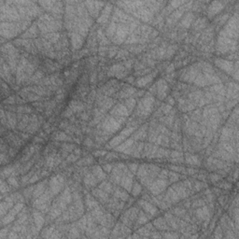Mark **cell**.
<instances>
[{
	"label": "cell",
	"mask_w": 239,
	"mask_h": 239,
	"mask_svg": "<svg viewBox=\"0 0 239 239\" xmlns=\"http://www.w3.org/2000/svg\"><path fill=\"white\" fill-rule=\"evenodd\" d=\"M29 20H23L22 22H2L1 23V36L6 39H11L19 33L24 31L30 25Z\"/></svg>",
	"instance_id": "cell-1"
},
{
	"label": "cell",
	"mask_w": 239,
	"mask_h": 239,
	"mask_svg": "<svg viewBox=\"0 0 239 239\" xmlns=\"http://www.w3.org/2000/svg\"><path fill=\"white\" fill-rule=\"evenodd\" d=\"M37 27L42 33L52 32L61 28V23L51 14H46L39 17L37 21Z\"/></svg>",
	"instance_id": "cell-2"
},
{
	"label": "cell",
	"mask_w": 239,
	"mask_h": 239,
	"mask_svg": "<svg viewBox=\"0 0 239 239\" xmlns=\"http://www.w3.org/2000/svg\"><path fill=\"white\" fill-rule=\"evenodd\" d=\"M103 127L108 133H114L121 127V122L118 121V119L107 118L103 123Z\"/></svg>",
	"instance_id": "cell-3"
},
{
	"label": "cell",
	"mask_w": 239,
	"mask_h": 239,
	"mask_svg": "<svg viewBox=\"0 0 239 239\" xmlns=\"http://www.w3.org/2000/svg\"><path fill=\"white\" fill-rule=\"evenodd\" d=\"M84 5H86V8H88L89 13L93 17H98L100 9L102 7L106 6V4L103 2H85Z\"/></svg>",
	"instance_id": "cell-4"
},
{
	"label": "cell",
	"mask_w": 239,
	"mask_h": 239,
	"mask_svg": "<svg viewBox=\"0 0 239 239\" xmlns=\"http://www.w3.org/2000/svg\"><path fill=\"white\" fill-rule=\"evenodd\" d=\"M223 2H213L209 5L208 7V16L209 18L214 17L217 13H219V11L223 8Z\"/></svg>",
	"instance_id": "cell-5"
},
{
	"label": "cell",
	"mask_w": 239,
	"mask_h": 239,
	"mask_svg": "<svg viewBox=\"0 0 239 239\" xmlns=\"http://www.w3.org/2000/svg\"><path fill=\"white\" fill-rule=\"evenodd\" d=\"M111 115L117 116V117H122V116H128V109L123 106V105H117L111 109Z\"/></svg>",
	"instance_id": "cell-6"
},
{
	"label": "cell",
	"mask_w": 239,
	"mask_h": 239,
	"mask_svg": "<svg viewBox=\"0 0 239 239\" xmlns=\"http://www.w3.org/2000/svg\"><path fill=\"white\" fill-rule=\"evenodd\" d=\"M22 207H23V205L18 204V205L15 206V207H14V208H13L8 214L7 213V217H3V219H2V223H3V225H4L5 223H8V222H9L11 221H12V219H14V216H15L19 211H20V209H21Z\"/></svg>",
	"instance_id": "cell-7"
},
{
	"label": "cell",
	"mask_w": 239,
	"mask_h": 239,
	"mask_svg": "<svg viewBox=\"0 0 239 239\" xmlns=\"http://www.w3.org/2000/svg\"><path fill=\"white\" fill-rule=\"evenodd\" d=\"M165 186H166L165 181H164V179H159V180L155 181V182L152 184V186L150 188V190L154 194H158V193H160L162 192V190H165Z\"/></svg>",
	"instance_id": "cell-8"
},
{
	"label": "cell",
	"mask_w": 239,
	"mask_h": 239,
	"mask_svg": "<svg viewBox=\"0 0 239 239\" xmlns=\"http://www.w3.org/2000/svg\"><path fill=\"white\" fill-rule=\"evenodd\" d=\"M63 182H64V180L60 177H56V178H52V181H51V189H52V192L54 194L57 193L60 190L61 186L63 185Z\"/></svg>",
	"instance_id": "cell-9"
},
{
	"label": "cell",
	"mask_w": 239,
	"mask_h": 239,
	"mask_svg": "<svg viewBox=\"0 0 239 239\" xmlns=\"http://www.w3.org/2000/svg\"><path fill=\"white\" fill-rule=\"evenodd\" d=\"M120 183L125 190H131V188H132V175L129 173V171H127V173H125L121 177V179Z\"/></svg>",
	"instance_id": "cell-10"
},
{
	"label": "cell",
	"mask_w": 239,
	"mask_h": 239,
	"mask_svg": "<svg viewBox=\"0 0 239 239\" xmlns=\"http://www.w3.org/2000/svg\"><path fill=\"white\" fill-rule=\"evenodd\" d=\"M111 11H112L111 4H106V8H104V11L102 12V15L98 19V23L102 24H106L108 17H109V15H110V13H111Z\"/></svg>",
	"instance_id": "cell-11"
},
{
	"label": "cell",
	"mask_w": 239,
	"mask_h": 239,
	"mask_svg": "<svg viewBox=\"0 0 239 239\" xmlns=\"http://www.w3.org/2000/svg\"><path fill=\"white\" fill-rule=\"evenodd\" d=\"M93 194L96 197L99 201H101V202H103V203H106L107 201H108V194H107V193L106 192H104L103 190H101V189H99V190H93Z\"/></svg>",
	"instance_id": "cell-12"
},
{
	"label": "cell",
	"mask_w": 239,
	"mask_h": 239,
	"mask_svg": "<svg viewBox=\"0 0 239 239\" xmlns=\"http://www.w3.org/2000/svg\"><path fill=\"white\" fill-rule=\"evenodd\" d=\"M37 32H39V30H37V24H34L29 29L26 30V32L22 36V39H24L25 37H34L37 35Z\"/></svg>",
	"instance_id": "cell-13"
},
{
	"label": "cell",
	"mask_w": 239,
	"mask_h": 239,
	"mask_svg": "<svg viewBox=\"0 0 239 239\" xmlns=\"http://www.w3.org/2000/svg\"><path fill=\"white\" fill-rule=\"evenodd\" d=\"M84 182H85V184L87 185V186L93 187V186H94L95 184L98 182V180H97L96 178H95L94 175L88 174L87 176L85 177V178H84Z\"/></svg>",
	"instance_id": "cell-14"
},
{
	"label": "cell",
	"mask_w": 239,
	"mask_h": 239,
	"mask_svg": "<svg viewBox=\"0 0 239 239\" xmlns=\"http://www.w3.org/2000/svg\"><path fill=\"white\" fill-rule=\"evenodd\" d=\"M60 39V34L59 33H50L45 36V40L49 41V43H55L58 41Z\"/></svg>",
	"instance_id": "cell-15"
},
{
	"label": "cell",
	"mask_w": 239,
	"mask_h": 239,
	"mask_svg": "<svg viewBox=\"0 0 239 239\" xmlns=\"http://www.w3.org/2000/svg\"><path fill=\"white\" fill-rule=\"evenodd\" d=\"M104 170H102L99 166H94L93 169V175L95 176V178H97V180H103L106 178V175L103 172Z\"/></svg>",
	"instance_id": "cell-16"
},
{
	"label": "cell",
	"mask_w": 239,
	"mask_h": 239,
	"mask_svg": "<svg viewBox=\"0 0 239 239\" xmlns=\"http://www.w3.org/2000/svg\"><path fill=\"white\" fill-rule=\"evenodd\" d=\"M45 185H46V183L45 182H41V183H39V185L36 186V190H35V192H34V196L36 197V198H39L40 195H42L43 193H44V192H45Z\"/></svg>",
	"instance_id": "cell-17"
},
{
	"label": "cell",
	"mask_w": 239,
	"mask_h": 239,
	"mask_svg": "<svg viewBox=\"0 0 239 239\" xmlns=\"http://www.w3.org/2000/svg\"><path fill=\"white\" fill-rule=\"evenodd\" d=\"M34 218H35V222H36V228H37V229H39V228L42 226L43 222H44V219H43V217H42L39 213L35 212V213H34Z\"/></svg>",
	"instance_id": "cell-18"
},
{
	"label": "cell",
	"mask_w": 239,
	"mask_h": 239,
	"mask_svg": "<svg viewBox=\"0 0 239 239\" xmlns=\"http://www.w3.org/2000/svg\"><path fill=\"white\" fill-rule=\"evenodd\" d=\"M133 141H134L133 139H129V140L125 141L124 143H122V144H121L119 147H117L116 149L119 151H124L125 149H127V148H130L133 145V143H134Z\"/></svg>",
	"instance_id": "cell-19"
},
{
	"label": "cell",
	"mask_w": 239,
	"mask_h": 239,
	"mask_svg": "<svg viewBox=\"0 0 239 239\" xmlns=\"http://www.w3.org/2000/svg\"><path fill=\"white\" fill-rule=\"evenodd\" d=\"M198 217L202 218V219H206L208 216H209V212L206 207H203V208H199L196 211Z\"/></svg>",
	"instance_id": "cell-20"
},
{
	"label": "cell",
	"mask_w": 239,
	"mask_h": 239,
	"mask_svg": "<svg viewBox=\"0 0 239 239\" xmlns=\"http://www.w3.org/2000/svg\"><path fill=\"white\" fill-rule=\"evenodd\" d=\"M101 190H103L104 192H106V193H112V186H111V184L110 183H108V182H106V181H105V182H103L101 185H100V187H99Z\"/></svg>",
	"instance_id": "cell-21"
},
{
	"label": "cell",
	"mask_w": 239,
	"mask_h": 239,
	"mask_svg": "<svg viewBox=\"0 0 239 239\" xmlns=\"http://www.w3.org/2000/svg\"><path fill=\"white\" fill-rule=\"evenodd\" d=\"M115 196H116V197H119V198H121V199H122V200H127V199L129 198V196H128V194H127L126 192H123V190H119V189L116 190V192H115Z\"/></svg>",
	"instance_id": "cell-22"
},
{
	"label": "cell",
	"mask_w": 239,
	"mask_h": 239,
	"mask_svg": "<svg viewBox=\"0 0 239 239\" xmlns=\"http://www.w3.org/2000/svg\"><path fill=\"white\" fill-rule=\"evenodd\" d=\"M192 21H193V16H192V14L190 13H189L188 15H186L185 17H184V19L182 20V22H181V25H183V26H185V27H187V26H189V24L192 23Z\"/></svg>",
	"instance_id": "cell-23"
},
{
	"label": "cell",
	"mask_w": 239,
	"mask_h": 239,
	"mask_svg": "<svg viewBox=\"0 0 239 239\" xmlns=\"http://www.w3.org/2000/svg\"><path fill=\"white\" fill-rule=\"evenodd\" d=\"M141 190H142L141 186H140L138 183H135V185H134V188H133V190H132L133 195H134V196L138 195V194L140 193V192H141Z\"/></svg>",
	"instance_id": "cell-24"
},
{
	"label": "cell",
	"mask_w": 239,
	"mask_h": 239,
	"mask_svg": "<svg viewBox=\"0 0 239 239\" xmlns=\"http://www.w3.org/2000/svg\"><path fill=\"white\" fill-rule=\"evenodd\" d=\"M126 108H129L130 110H132L134 108H135L136 106V100L135 99H133V98H130L126 101Z\"/></svg>",
	"instance_id": "cell-25"
},
{
	"label": "cell",
	"mask_w": 239,
	"mask_h": 239,
	"mask_svg": "<svg viewBox=\"0 0 239 239\" xmlns=\"http://www.w3.org/2000/svg\"><path fill=\"white\" fill-rule=\"evenodd\" d=\"M13 171H14V168H13V167H11V166H9V167H7L6 169H4V170L2 171V177L4 178V176H5V177L8 178V176H11V175L12 174V172H13Z\"/></svg>",
	"instance_id": "cell-26"
},
{
	"label": "cell",
	"mask_w": 239,
	"mask_h": 239,
	"mask_svg": "<svg viewBox=\"0 0 239 239\" xmlns=\"http://www.w3.org/2000/svg\"><path fill=\"white\" fill-rule=\"evenodd\" d=\"M55 138L57 140H71L70 137H68V135H65L64 133H60V134H57L55 136Z\"/></svg>",
	"instance_id": "cell-27"
},
{
	"label": "cell",
	"mask_w": 239,
	"mask_h": 239,
	"mask_svg": "<svg viewBox=\"0 0 239 239\" xmlns=\"http://www.w3.org/2000/svg\"><path fill=\"white\" fill-rule=\"evenodd\" d=\"M168 177L170 178V181H172V182H175V181H178L179 179V176L178 174L174 173V172H169Z\"/></svg>",
	"instance_id": "cell-28"
},
{
	"label": "cell",
	"mask_w": 239,
	"mask_h": 239,
	"mask_svg": "<svg viewBox=\"0 0 239 239\" xmlns=\"http://www.w3.org/2000/svg\"><path fill=\"white\" fill-rule=\"evenodd\" d=\"M16 102H17V101H16V96H14V95H11V96L8 97V98L4 101V103H5V104H8V105H14Z\"/></svg>",
	"instance_id": "cell-29"
},
{
	"label": "cell",
	"mask_w": 239,
	"mask_h": 239,
	"mask_svg": "<svg viewBox=\"0 0 239 239\" xmlns=\"http://www.w3.org/2000/svg\"><path fill=\"white\" fill-rule=\"evenodd\" d=\"M7 182L9 184V185H11L12 187H18V183H17V180L13 178V177H11V178H8L7 179Z\"/></svg>",
	"instance_id": "cell-30"
},
{
	"label": "cell",
	"mask_w": 239,
	"mask_h": 239,
	"mask_svg": "<svg viewBox=\"0 0 239 239\" xmlns=\"http://www.w3.org/2000/svg\"><path fill=\"white\" fill-rule=\"evenodd\" d=\"M8 190H9V188H8V182L5 183L4 180L2 179V185H1V193H2V194H5L6 193H8Z\"/></svg>",
	"instance_id": "cell-31"
},
{
	"label": "cell",
	"mask_w": 239,
	"mask_h": 239,
	"mask_svg": "<svg viewBox=\"0 0 239 239\" xmlns=\"http://www.w3.org/2000/svg\"><path fill=\"white\" fill-rule=\"evenodd\" d=\"M112 165H105V166H103V170L107 173H110L112 170Z\"/></svg>",
	"instance_id": "cell-32"
},
{
	"label": "cell",
	"mask_w": 239,
	"mask_h": 239,
	"mask_svg": "<svg viewBox=\"0 0 239 239\" xmlns=\"http://www.w3.org/2000/svg\"><path fill=\"white\" fill-rule=\"evenodd\" d=\"M129 168L132 170L133 173H136L137 169V164H130L129 165Z\"/></svg>",
	"instance_id": "cell-33"
},
{
	"label": "cell",
	"mask_w": 239,
	"mask_h": 239,
	"mask_svg": "<svg viewBox=\"0 0 239 239\" xmlns=\"http://www.w3.org/2000/svg\"><path fill=\"white\" fill-rule=\"evenodd\" d=\"M77 159H79V156L70 155L69 157H68V159H66V162H75Z\"/></svg>",
	"instance_id": "cell-34"
},
{
	"label": "cell",
	"mask_w": 239,
	"mask_h": 239,
	"mask_svg": "<svg viewBox=\"0 0 239 239\" xmlns=\"http://www.w3.org/2000/svg\"><path fill=\"white\" fill-rule=\"evenodd\" d=\"M210 178H211L213 182H215V181H219V178H221V177L218 176V175H210Z\"/></svg>",
	"instance_id": "cell-35"
},
{
	"label": "cell",
	"mask_w": 239,
	"mask_h": 239,
	"mask_svg": "<svg viewBox=\"0 0 239 239\" xmlns=\"http://www.w3.org/2000/svg\"><path fill=\"white\" fill-rule=\"evenodd\" d=\"M83 144H84L85 146H87V147H90V146L93 145V141H92L90 138H87V139H85V141H84Z\"/></svg>",
	"instance_id": "cell-36"
},
{
	"label": "cell",
	"mask_w": 239,
	"mask_h": 239,
	"mask_svg": "<svg viewBox=\"0 0 239 239\" xmlns=\"http://www.w3.org/2000/svg\"><path fill=\"white\" fill-rule=\"evenodd\" d=\"M105 154H106V151H95L94 152L95 156H102V155H105Z\"/></svg>",
	"instance_id": "cell-37"
}]
</instances>
